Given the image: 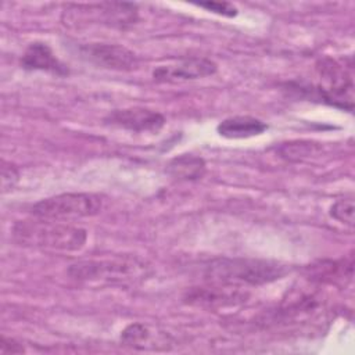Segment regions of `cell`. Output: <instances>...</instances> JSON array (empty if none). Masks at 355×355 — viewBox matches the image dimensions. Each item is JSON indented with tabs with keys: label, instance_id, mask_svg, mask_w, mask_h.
<instances>
[{
	"label": "cell",
	"instance_id": "cell-1",
	"mask_svg": "<svg viewBox=\"0 0 355 355\" xmlns=\"http://www.w3.org/2000/svg\"><path fill=\"white\" fill-rule=\"evenodd\" d=\"M288 272L287 265L259 258L222 257L209 261L204 268L208 283L225 286H259L276 282Z\"/></svg>",
	"mask_w": 355,
	"mask_h": 355
},
{
	"label": "cell",
	"instance_id": "cell-7",
	"mask_svg": "<svg viewBox=\"0 0 355 355\" xmlns=\"http://www.w3.org/2000/svg\"><path fill=\"white\" fill-rule=\"evenodd\" d=\"M104 122L130 132L144 133L158 132L165 125V118L162 114L148 108L130 107L111 111L104 118Z\"/></svg>",
	"mask_w": 355,
	"mask_h": 355
},
{
	"label": "cell",
	"instance_id": "cell-8",
	"mask_svg": "<svg viewBox=\"0 0 355 355\" xmlns=\"http://www.w3.org/2000/svg\"><path fill=\"white\" fill-rule=\"evenodd\" d=\"M216 64L204 57H191L180 60L175 64L159 65L153 71V78L157 82H183L214 75Z\"/></svg>",
	"mask_w": 355,
	"mask_h": 355
},
{
	"label": "cell",
	"instance_id": "cell-10",
	"mask_svg": "<svg viewBox=\"0 0 355 355\" xmlns=\"http://www.w3.org/2000/svg\"><path fill=\"white\" fill-rule=\"evenodd\" d=\"M209 287L194 288L187 293L186 300L189 304L197 305H232L234 302H241L244 295L237 290L239 287L225 286V284H215L211 283Z\"/></svg>",
	"mask_w": 355,
	"mask_h": 355
},
{
	"label": "cell",
	"instance_id": "cell-4",
	"mask_svg": "<svg viewBox=\"0 0 355 355\" xmlns=\"http://www.w3.org/2000/svg\"><path fill=\"white\" fill-rule=\"evenodd\" d=\"M103 208V200L93 193H62L47 197L31 208L36 218L61 222L76 220L97 215Z\"/></svg>",
	"mask_w": 355,
	"mask_h": 355
},
{
	"label": "cell",
	"instance_id": "cell-18",
	"mask_svg": "<svg viewBox=\"0 0 355 355\" xmlns=\"http://www.w3.org/2000/svg\"><path fill=\"white\" fill-rule=\"evenodd\" d=\"M25 351V348L17 343L12 338H7V337H1L0 338V354L6 355V354H22Z\"/></svg>",
	"mask_w": 355,
	"mask_h": 355
},
{
	"label": "cell",
	"instance_id": "cell-13",
	"mask_svg": "<svg viewBox=\"0 0 355 355\" xmlns=\"http://www.w3.org/2000/svg\"><path fill=\"white\" fill-rule=\"evenodd\" d=\"M154 337L155 334L143 323H132L121 333L122 344L135 349H155Z\"/></svg>",
	"mask_w": 355,
	"mask_h": 355
},
{
	"label": "cell",
	"instance_id": "cell-11",
	"mask_svg": "<svg viewBox=\"0 0 355 355\" xmlns=\"http://www.w3.org/2000/svg\"><path fill=\"white\" fill-rule=\"evenodd\" d=\"M268 129V125L248 115H237L223 119L218 126V133L225 139H248L262 135Z\"/></svg>",
	"mask_w": 355,
	"mask_h": 355
},
{
	"label": "cell",
	"instance_id": "cell-6",
	"mask_svg": "<svg viewBox=\"0 0 355 355\" xmlns=\"http://www.w3.org/2000/svg\"><path fill=\"white\" fill-rule=\"evenodd\" d=\"M82 58L114 71H130L137 65V57L129 49L111 43H87L79 47Z\"/></svg>",
	"mask_w": 355,
	"mask_h": 355
},
{
	"label": "cell",
	"instance_id": "cell-14",
	"mask_svg": "<svg viewBox=\"0 0 355 355\" xmlns=\"http://www.w3.org/2000/svg\"><path fill=\"white\" fill-rule=\"evenodd\" d=\"M279 157L287 161H304L311 158L312 155H318L322 151V146L315 141L297 140L283 143L276 148Z\"/></svg>",
	"mask_w": 355,
	"mask_h": 355
},
{
	"label": "cell",
	"instance_id": "cell-15",
	"mask_svg": "<svg viewBox=\"0 0 355 355\" xmlns=\"http://www.w3.org/2000/svg\"><path fill=\"white\" fill-rule=\"evenodd\" d=\"M354 200L352 197H347V198H340L337 201L333 202V205L330 207V216L333 219H336L340 223H344L347 226H354Z\"/></svg>",
	"mask_w": 355,
	"mask_h": 355
},
{
	"label": "cell",
	"instance_id": "cell-12",
	"mask_svg": "<svg viewBox=\"0 0 355 355\" xmlns=\"http://www.w3.org/2000/svg\"><path fill=\"white\" fill-rule=\"evenodd\" d=\"M205 169V161L193 154H180L166 165V172L179 180H198L204 176Z\"/></svg>",
	"mask_w": 355,
	"mask_h": 355
},
{
	"label": "cell",
	"instance_id": "cell-2",
	"mask_svg": "<svg viewBox=\"0 0 355 355\" xmlns=\"http://www.w3.org/2000/svg\"><path fill=\"white\" fill-rule=\"evenodd\" d=\"M12 237L21 245L71 252L85 245L87 232L68 222L33 216V219L18 220L12 227Z\"/></svg>",
	"mask_w": 355,
	"mask_h": 355
},
{
	"label": "cell",
	"instance_id": "cell-9",
	"mask_svg": "<svg viewBox=\"0 0 355 355\" xmlns=\"http://www.w3.org/2000/svg\"><path fill=\"white\" fill-rule=\"evenodd\" d=\"M21 65L28 71H44L58 76L68 73L67 65L61 62L51 47L43 42H33L26 47L21 58Z\"/></svg>",
	"mask_w": 355,
	"mask_h": 355
},
{
	"label": "cell",
	"instance_id": "cell-5",
	"mask_svg": "<svg viewBox=\"0 0 355 355\" xmlns=\"http://www.w3.org/2000/svg\"><path fill=\"white\" fill-rule=\"evenodd\" d=\"M320 83L311 89L316 98L336 108L352 111L354 108V82L352 73L333 58H323L318 62Z\"/></svg>",
	"mask_w": 355,
	"mask_h": 355
},
{
	"label": "cell",
	"instance_id": "cell-3",
	"mask_svg": "<svg viewBox=\"0 0 355 355\" xmlns=\"http://www.w3.org/2000/svg\"><path fill=\"white\" fill-rule=\"evenodd\" d=\"M148 270L147 263L137 257H115L72 263L68 268V276L80 283L130 284L143 280Z\"/></svg>",
	"mask_w": 355,
	"mask_h": 355
},
{
	"label": "cell",
	"instance_id": "cell-17",
	"mask_svg": "<svg viewBox=\"0 0 355 355\" xmlns=\"http://www.w3.org/2000/svg\"><path fill=\"white\" fill-rule=\"evenodd\" d=\"M18 179H19V173H18L17 168L11 164L3 162V165H1V190H3V193L12 190L14 186L17 184Z\"/></svg>",
	"mask_w": 355,
	"mask_h": 355
},
{
	"label": "cell",
	"instance_id": "cell-16",
	"mask_svg": "<svg viewBox=\"0 0 355 355\" xmlns=\"http://www.w3.org/2000/svg\"><path fill=\"white\" fill-rule=\"evenodd\" d=\"M197 6L205 8L209 12L229 17V18L237 15V8L227 1H201V3H197Z\"/></svg>",
	"mask_w": 355,
	"mask_h": 355
}]
</instances>
